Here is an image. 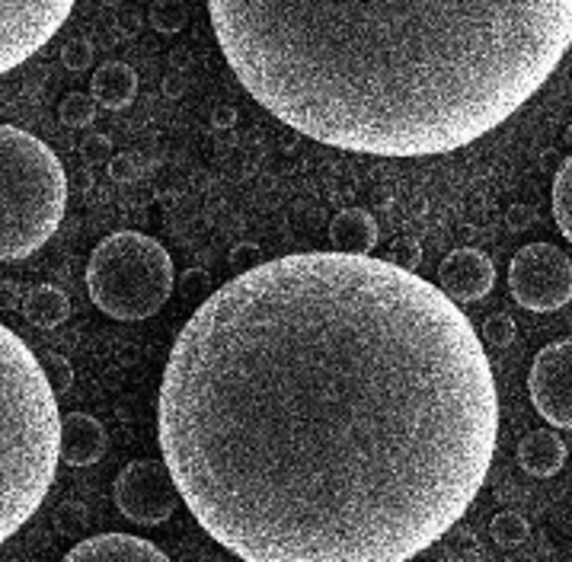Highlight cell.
I'll use <instances>...</instances> for the list:
<instances>
[{
  "label": "cell",
  "instance_id": "d4e9b609",
  "mask_svg": "<svg viewBox=\"0 0 572 562\" xmlns=\"http://www.w3.org/2000/svg\"><path fill=\"white\" fill-rule=\"evenodd\" d=\"M419 256H422L419 246L409 243V240H399V243L393 246V256H390V259H399L397 265H406V269H413V265L419 262Z\"/></svg>",
  "mask_w": 572,
  "mask_h": 562
},
{
  "label": "cell",
  "instance_id": "603a6c76",
  "mask_svg": "<svg viewBox=\"0 0 572 562\" xmlns=\"http://www.w3.org/2000/svg\"><path fill=\"white\" fill-rule=\"evenodd\" d=\"M61 61H64L67 71H84V67H90V61H94V45H90L87 39L64 42V48H61Z\"/></svg>",
  "mask_w": 572,
  "mask_h": 562
},
{
  "label": "cell",
  "instance_id": "9a60e30c",
  "mask_svg": "<svg viewBox=\"0 0 572 562\" xmlns=\"http://www.w3.org/2000/svg\"><path fill=\"white\" fill-rule=\"evenodd\" d=\"M330 240L340 252H371L378 246V221L365 208H346L330 224Z\"/></svg>",
  "mask_w": 572,
  "mask_h": 562
},
{
  "label": "cell",
  "instance_id": "7a4b0ae2",
  "mask_svg": "<svg viewBox=\"0 0 572 562\" xmlns=\"http://www.w3.org/2000/svg\"><path fill=\"white\" fill-rule=\"evenodd\" d=\"M237 80L288 128L439 157L508 122L572 45V0H208Z\"/></svg>",
  "mask_w": 572,
  "mask_h": 562
},
{
  "label": "cell",
  "instance_id": "277c9868",
  "mask_svg": "<svg viewBox=\"0 0 572 562\" xmlns=\"http://www.w3.org/2000/svg\"><path fill=\"white\" fill-rule=\"evenodd\" d=\"M67 176L35 134L0 125V262H20L52 240L64 218Z\"/></svg>",
  "mask_w": 572,
  "mask_h": 562
},
{
  "label": "cell",
  "instance_id": "83f0119b",
  "mask_svg": "<svg viewBox=\"0 0 572 562\" xmlns=\"http://www.w3.org/2000/svg\"><path fill=\"white\" fill-rule=\"evenodd\" d=\"M103 4H122V0H103Z\"/></svg>",
  "mask_w": 572,
  "mask_h": 562
},
{
  "label": "cell",
  "instance_id": "3957f363",
  "mask_svg": "<svg viewBox=\"0 0 572 562\" xmlns=\"http://www.w3.org/2000/svg\"><path fill=\"white\" fill-rule=\"evenodd\" d=\"M58 393L42 361L0 323V543L45 502L58 470Z\"/></svg>",
  "mask_w": 572,
  "mask_h": 562
},
{
  "label": "cell",
  "instance_id": "5b68a950",
  "mask_svg": "<svg viewBox=\"0 0 572 562\" xmlns=\"http://www.w3.org/2000/svg\"><path fill=\"white\" fill-rule=\"evenodd\" d=\"M87 291L106 317L147 320L173 294V259L147 233H109L90 252Z\"/></svg>",
  "mask_w": 572,
  "mask_h": 562
},
{
  "label": "cell",
  "instance_id": "30bf717a",
  "mask_svg": "<svg viewBox=\"0 0 572 562\" xmlns=\"http://www.w3.org/2000/svg\"><path fill=\"white\" fill-rule=\"evenodd\" d=\"M496 285L493 259L479 250H454L439 269V288L454 304H473Z\"/></svg>",
  "mask_w": 572,
  "mask_h": 562
},
{
  "label": "cell",
  "instance_id": "484cf974",
  "mask_svg": "<svg viewBox=\"0 0 572 562\" xmlns=\"http://www.w3.org/2000/svg\"><path fill=\"white\" fill-rule=\"evenodd\" d=\"M80 153L87 160H100L109 153V138H103V134H90L87 141H84V147H80Z\"/></svg>",
  "mask_w": 572,
  "mask_h": 562
},
{
  "label": "cell",
  "instance_id": "9c48e42d",
  "mask_svg": "<svg viewBox=\"0 0 572 562\" xmlns=\"http://www.w3.org/2000/svg\"><path fill=\"white\" fill-rule=\"evenodd\" d=\"M528 393L540 419L553 429L572 431V339L537 351L528 374Z\"/></svg>",
  "mask_w": 572,
  "mask_h": 562
},
{
  "label": "cell",
  "instance_id": "4316f807",
  "mask_svg": "<svg viewBox=\"0 0 572 562\" xmlns=\"http://www.w3.org/2000/svg\"><path fill=\"white\" fill-rule=\"evenodd\" d=\"M109 170H113L115 179H128V176H132V163H128V157H115Z\"/></svg>",
  "mask_w": 572,
  "mask_h": 562
},
{
  "label": "cell",
  "instance_id": "d6986e66",
  "mask_svg": "<svg viewBox=\"0 0 572 562\" xmlns=\"http://www.w3.org/2000/svg\"><path fill=\"white\" fill-rule=\"evenodd\" d=\"M58 115L67 128H87L96 119V100L87 93H67L58 106Z\"/></svg>",
  "mask_w": 572,
  "mask_h": 562
},
{
  "label": "cell",
  "instance_id": "7c38bea8",
  "mask_svg": "<svg viewBox=\"0 0 572 562\" xmlns=\"http://www.w3.org/2000/svg\"><path fill=\"white\" fill-rule=\"evenodd\" d=\"M106 450V429L87 412H67L61 419L58 457L71 467H94Z\"/></svg>",
  "mask_w": 572,
  "mask_h": 562
},
{
  "label": "cell",
  "instance_id": "8992f818",
  "mask_svg": "<svg viewBox=\"0 0 572 562\" xmlns=\"http://www.w3.org/2000/svg\"><path fill=\"white\" fill-rule=\"evenodd\" d=\"M508 291L525 311H563L572 301V259L553 243L521 246L508 265Z\"/></svg>",
  "mask_w": 572,
  "mask_h": 562
},
{
  "label": "cell",
  "instance_id": "5bb4252c",
  "mask_svg": "<svg viewBox=\"0 0 572 562\" xmlns=\"http://www.w3.org/2000/svg\"><path fill=\"white\" fill-rule=\"evenodd\" d=\"M518 463L521 470L531 473V477H553V473L563 470L566 463V444L557 431L540 429L531 431L525 441L518 444Z\"/></svg>",
  "mask_w": 572,
  "mask_h": 562
},
{
  "label": "cell",
  "instance_id": "4fadbf2b",
  "mask_svg": "<svg viewBox=\"0 0 572 562\" xmlns=\"http://www.w3.org/2000/svg\"><path fill=\"white\" fill-rule=\"evenodd\" d=\"M134 93H138V74H134L128 64H122V61H106V64L94 71L90 96L96 100V106L125 109V106H132Z\"/></svg>",
  "mask_w": 572,
  "mask_h": 562
},
{
  "label": "cell",
  "instance_id": "44dd1931",
  "mask_svg": "<svg viewBox=\"0 0 572 562\" xmlns=\"http://www.w3.org/2000/svg\"><path fill=\"white\" fill-rule=\"evenodd\" d=\"M54 524H58L61 534L77 537L80 530L90 524V515H87V508H84L80 502H61L58 511H54Z\"/></svg>",
  "mask_w": 572,
  "mask_h": 562
},
{
  "label": "cell",
  "instance_id": "8fae6325",
  "mask_svg": "<svg viewBox=\"0 0 572 562\" xmlns=\"http://www.w3.org/2000/svg\"><path fill=\"white\" fill-rule=\"evenodd\" d=\"M67 562H167V553L144 537L132 534H100L80 540L67 549Z\"/></svg>",
  "mask_w": 572,
  "mask_h": 562
},
{
  "label": "cell",
  "instance_id": "7402d4cb",
  "mask_svg": "<svg viewBox=\"0 0 572 562\" xmlns=\"http://www.w3.org/2000/svg\"><path fill=\"white\" fill-rule=\"evenodd\" d=\"M483 336H486V342L496 345V349H506V345H512V339H515V320L508 317V313L489 317L483 326Z\"/></svg>",
  "mask_w": 572,
  "mask_h": 562
},
{
  "label": "cell",
  "instance_id": "cb8c5ba5",
  "mask_svg": "<svg viewBox=\"0 0 572 562\" xmlns=\"http://www.w3.org/2000/svg\"><path fill=\"white\" fill-rule=\"evenodd\" d=\"M45 374H48V380H52L54 393L71 390V384H74V368H71V361H67L64 355H48V358H45Z\"/></svg>",
  "mask_w": 572,
  "mask_h": 562
},
{
  "label": "cell",
  "instance_id": "2e32d148",
  "mask_svg": "<svg viewBox=\"0 0 572 562\" xmlns=\"http://www.w3.org/2000/svg\"><path fill=\"white\" fill-rule=\"evenodd\" d=\"M23 313H26L29 323L39 326V330H54V326L64 323L67 313H71V301H67V294L61 291V288L39 285L26 294Z\"/></svg>",
  "mask_w": 572,
  "mask_h": 562
},
{
  "label": "cell",
  "instance_id": "ac0fdd59",
  "mask_svg": "<svg viewBox=\"0 0 572 562\" xmlns=\"http://www.w3.org/2000/svg\"><path fill=\"white\" fill-rule=\"evenodd\" d=\"M489 534H493V540L499 543V547H518V543H525L528 537H531V524H528L525 515H518V511H502V515H496L493 524H489Z\"/></svg>",
  "mask_w": 572,
  "mask_h": 562
},
{
  "label": "cell",
  "instance_id": "e0dca14e",
  "mask_svg": "<svg viewBox=\"0 0 572 562\" xmlns=\"http://www.w3.org/2000/svg\"><path fill=\"white\" fill-rule=\"evenodd\" d=\"M553 218H557L563 237L572 243V153L563 160L557 179H553Z\"/></svg>",
  "mask_w": 572,
  "mask_h": 562
},
{
  "label": "cell",
  "instance_id": "6da1fadb",
  "mask_svg": "<svg viewBox=\"0 0 572 562\" xmlns=\"http://www.w3.org/2000/svg\"><path fill=\"white\" fill-rule=\"evenodd\" d=\"M157 431L186 508L240 559L406 562L483 489L499 393L441 288L371 252H298L189 317Z\"/></svg>",
  "mask_w": 572,
  "mask_h": 562
},
{
  "label": "cell",
  "instance_id": "ba28073f",
  "mask_svg": "<svg viewBox=\"0 0 572 562\" xmlns=\"http://www.w3.org/2000/svg\"><path fill=\"white\" fill-rule=\"evenodd\" d=\"M115 508L128 518V521L141 524V527H153L163 524L182 502L176 479L170 473L167 460H134L115 477L113 486Z\"/></svg>",
  "mask_w": 572,
  "mask_h": 562
},
{
  "label": "cell",
  "instance_id": "52a82bcc",
  "mask_svg": "<svg viewBox=\"0 0 572 562\" xmlns=\"http://www.w3.org/2000/svg\"><path fill=\"white\" fill-rule=\"evenodd\" d=\"M77 0H0V77L52 42Z\"/></svg>",
  "mask_w": 572,
  "mask_h": 562
},
{
  "label": "cell",
  "instance_id": "ffe728a7",
  "mask_svg": "<svg viewBox=\"0 0 572 562\" xmlns=\"http://www.w3.org/2000/svg\"><path fill=\"white\" fill-rule=\"evenodd\" d=\"M151 23L160 33H180L186 23V7L182 0H153L151 4Z\"/></svg>",
  "mask_w": 572,
  "mask_h": 562
}]
</instances>
